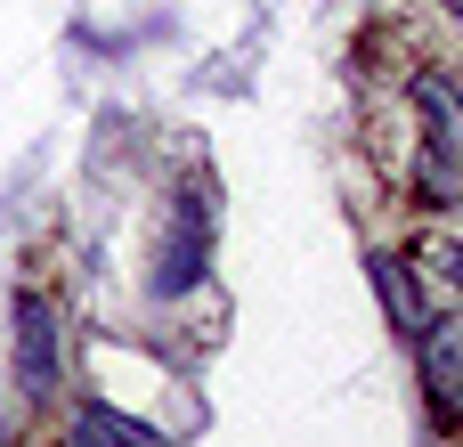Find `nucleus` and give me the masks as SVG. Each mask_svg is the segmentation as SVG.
I'll list each match as a JSON object with an SVG mask.
<instances>
[{
    "label": "nucleus",
    "instance_id": "nucleus-6",
    "mask_svg": "<svg viewBox=\"0 0 463 447\" xmlns=\"http://www.w3.org/2000/svg\"><path fill=\"white\" fill-rule=\"evenodd\" d=\"M65 447H146V423H130V415H114V407H81V415L65 423Z\"/></svg>",
    "mask_w": 463,
    "mask_h": 447
},
{
    "label": "nucleus",
    "instance_id": "nucleus-5",
    "mask_svg": "<svg viewBox=\"0 0 463 447\" xmlns=\"http://www.w3.org/2000/svg\"><path fill=\"white\" fill-rule=\"evenodd\" d=\"M366 277H374V293H383V309H391V326L399 334H415L431 309H423V277L399 261V252H366Z\"/></svg>",
    "mask_w": 463,
    "mask_h": 447
},
{
    "label": "nucleus",
    "instance_id": "nucleus-4",
    "mask_svg": "<svg viewBox=\"0 0 463 447\" xmlns=\"http://www.w3.org/2000/svg\"><path fill=\"white\" fill-rule=\"evenodd\" d=\"M415 366H423V391L463 423V309L415 326Z\"/></svg>",
    "mask_w": 463,
    "mask_h": 447
},
{
    "label": "nucleus",
    "instance_id": "nucleus-7",
    "mask_svg": "<svg viewBox=\"0 0 463 447\" xmlns=\"http://www.w3.org/2000/svg\"><path fill=\"white\" fill-rule=\"evenodd\" d=\"M439 269H448V277L463 285V244H448V252H439Z\"/></svg>",
    "mask_w": 463,
    "mask_h": 447
},
{
    "label": "nucleus",
    "instance_id": "nucleus-2",
    "mask_svg": "<svg viewBox=\"0 0 463 447\" xmlns=\"http://www.w3.org/2000/svg\"><path fill=\"white\" fill-rule=\"evenodd\" d=\"M407 106H415V171H423V195L431 204H463V81L456 73H415L407 81Z\"/></svg>",
    "mask_w": 463,
    "mask_h": 447
},
{
    "label": "nucleus",
    "instance_id": "nucleus-3",
    "mask_svg": "<svg viewBox=\"0 0 463 447\" xmlns=\"http://www.w3.org/2000/svg\"><path fill=\"white\" fill-rule=\"evenodd\" d=\"M8 358H16V391L24 399L57 391V309L41 293H16V309H8Z\"/></svg>",
    "mask_w": 463,
    "mask_h": 447
},
{
    "label": "nucleus",
    "instance_id": "nucleus-1",
    "mask_svg": "<svg viewBox=\"0 0 463 447\" xmlns=\"http://www.w3.org/2000/svg\"><path fill=\"white\" fill-rule=\"evenodd\" d=\"M212 252H220V195H212V179H179L155 220V244H146V293L187 301L212 277Z\"/></svg>",
    "mask_w": 463,
    "mask_h": 447
},
{
    "label": "nucleus",
    "instance_id": "nucleus-8",
    "mask_svg": "<svg viewBox=\"0 0 463 447\" xmlns=\"http://www.w3.org/2000/svg\"><path fill=\"white\" fill-rule=\"evenodd\" d=\"M439 8H448V16H456V24H463V0H439Z\"/></svg>",
    "mask_w": 463,
    "mask_h": 447
}]
</instances>
